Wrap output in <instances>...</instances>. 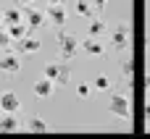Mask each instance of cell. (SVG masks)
Listing matches in <instances>:
<instances>
[{"label": "cell", "mask_w": 150, "mask_h": 139, "mask_svg": "<svg viewBox=\"0 0 150 139\" xmlns=\"http://www.w3.org/2000/svg\"><path fill=\"white\" fill-rule=\"evenodd\" d=\"M105 32H108V24L103 18H90V24H87V34L90 37H103Z\"/></svg>", "instance_id": "16"}, {"label": "cell", "mask_w": 150, "mask_h": 139, "mask_svg": "<svg viewBox=\"0 0 150 139\" xmlns=\"http://www.w3.org/2000/svg\"><path fill=\"white\" fill-rule=\"evenodd\" d=\"M5 32H8V37H11V42H16V39L26 37V34H32V29L26 26V21H18V24H8V26H5Z\"/></svg>", "instance_id": "12"}, {"label": "cell", "mask_w": 150, "mask_h": 139, "mask_svg": "<svg viewBox=\"0 0 150 139\" xmlns=\"http://www.w3.org/2000/svg\"><path fill=\"white\" fill-rule=\"evenodd\" d=\"M121 76H124L127 81H132V76H134V58H132V55L121 60Z\"/></svg>", "instance_id": "18"}, {"label": "cell", "mask_w": 150, "mask_h": 139, "mask_svg": "<svg viewBox=\"0 0 150 139\" xmlns=\"http://www.w3.org/2000/svg\"><path fill=\"white\" fill-rule=\"evenodd\" d=\"M47 5H55V3H66V0H45Z\"/></svg>", "instance_id": "25"}, {"label": "cell", "mask_w": 150, "mask_h": 139, "mask_svg": "<svg viewBox=\"0 0 150 139\" xmlns=\"http://www.w3.org/2000/svg\"><path fill=\"white\" fill-rule=\"evenodd\" d=\"M79 53H87V55H92V58H100L103 53H105V45L100 42V37H84L82 42H79Z\"/></svg>", "instance_id": "8"}, {"label": "cell", "mask_w": 150, "mask_h": 139, "mask_svg": "<svg viewBox=\"0 0 150 139\" xmlns=\"http://www.w3.org/2000/svg\"><path fill=\"white\" fill-rule=\"evenodd\" d=\"M40 47H42V42H40L37 37H32V34H26V37L16 39V53H24V55H34V53H40Z\"/></svg>", "instance_id": "10"}, {"label": "cell", "mask_w": 150, "mask_h": 139, "mask_svg": "<svg viewBox=\"0 0 150 139\" xmlns=\"http://www.w3.org/2000/svg\"><path fill=\"white\" fill-rule=\"evenodd\" d=\"M26 131H50V124H45L40 116H29V121H26Z\"/></svg>", "instance_id": "17"}, {"label": "cell", "mask_w": 150, "mask_h": 139, "mask_svg": "<svg viewBox=\"0 0 150 139\" xmlns=\"http://www.w3.org/2000/svg\"><path fill=\"white\" fill-rule=\"evenodd\" d=\"M0 18H3V26L18 24V21H24V11L21 8H5V11H0Z\"/></svg>", "instance_id": "13"}, {"label": "cell", "mask_w": 150, "mask_h": 139, "mask_svg": "<svg viewBox=\"0 0 150 139\" xmlns=\"http://www.w3.org/2000/svg\"><path fill=\"white\" fill-rule=\"evenodd\" d=\"M0 26H3V18H0Z\"/></svg>", "instance_id": "27"}, {"label": "cell", "mask_w": 150, "mask_h": 139, "mask_svg": "<svg viewBox=\"0 0 150 139\" xmlns=\"http://www.w3.org/2000/svg\"><path fill=\"white\" fill-rule=\"evenodd\" d=\"M148 102H150V87H148Z\"/></svg>", "instance_id": "26"}, {"label": "cell", "mask_w": 150, "mask_h": 139, "mask_svg": "<svg viewBox=\"0 0 150 139\" xmlns=\"http://www.w3.org/2000/svg\"><path fill=\"white\" fill-rule=\"evenodd\" d=\"M92 92H95V87H92L90 81H79V84H76V97H79V100H90Z\"/></svg>", "instance_id": "19"}, {"label": "cell", "mask_w": 150, "mask_h": 139, "mask_svg": "<svg viewBox=\"0 0 150 139\" xmlns=\"http://www.w3.org/2000/svg\"><path fill=\"white\" fill-rule=\"evenodd\" d=\"M24 21H26V26L32 29V32H37V29H42L47 21H45V11H37V8H32V5H24Z\"/></svg>", "instance_id": "7"}, {"label": "cell", "mask_w": 150, "mask_h": 139, "mask_svg": "<svg viewBox=\"0 0 150 139\" xmlns=\"http://www.w3.org/2000/svg\"><path fill=\"white\" fill-rule=\"evenodd\" d=\"M90 3H92V8H95V11H103V8L108 5V0H90Z\"/></svg>", "instance_id": "22"}, {"label": "cell", "mask_w": 150, "mask_h": 139, "mask_svg": "<svg viewBox=\"0 0 150 139\" xmlns=\"http://www.w3.org/2000/svg\"><path fill=\"white\" fill-rule=\"evenodd\" d=\"M42 76H47L53 84L66 87V84L71 81V66H69V60H63V63H47V66L42 68Z\"/></svg>", "instance_id": "3"}, {"label": "cell", "mask_w": 150, "mask_h": 139, "mask_svg": "<svg viewBox=\"0 0 150 139\" xmlns=\"http://www.w3.org/2000/svg\"><path fill=\"white\" fill-rule=\"evenodd\" d=\"M18 3H21V5H34L37 0H18Z\"/></svg>", "instance_id": "23"}, {"label": "cell", "mask_w": 150, "mask_h": 139, "mask_svg": "<svg viewBox=\"0 0 150 139\" xmlns=\"http://www.w3.org/2000/svg\"><path fill=\"white\" fill-rule=\"evenodd\" d=\"M129 39H132L129 24H127V21H116L113 29H111V50H116V53L129 50Z\"/></svg>", "instance_id": "1"}, {"label": "cell", "mask_w": 150, "mask_h": 139, "mask_svg": "<svg viewBox=\"0 0 150 139\" xmlns=\"http://www.w3.org/2000/svg\"><path fill=\"white\" fill-rule=\"evenodd\" d=\"M32 92H34V97H40V100H45V97H50V95H53V81H50L47 76H40V79L34 81V87H32Z\"/></svg>", "instance_id": "11"}, {"label": "cell", "mask_w": 150, "mask_h": 139, "mask_svg": "<svg viewBox=\"0 0 150 139\" xmlns=\"http://www.w3.org/2000/svg\"><path fill=\"white\" fill-rule=\"evenodd\" d=\"M145 116H148V124H150V102L145 105Z\"/></svg>", "instance_id": "24"}, {"label": "cell", "mask_w": 150, "mask_h": 139, "mask_svg": "<svg viewBox=\"0 0 150 139\" xmlns=\"http://www.w3.org/2000/svg\"><path fill=\"white\" fill-rule=\"evenodd\" d=\"M92 87H95L98 92H108L113 84H111V79H108L105 74H98V76H95V81H92Z\"/></svg>", "instance_id": "20"}, {"label": "cell", "mask_w": 150, "mask_h": 139, "mask_svg": "<svg viewBox=\"0 0 150 139\" xmlns=\"http://www.w3.org/2000/svg\"><path fill=\"white\" fill-rule=\"evenodd\" d=\"M21 124L16 118V113H0V131H18Z\"/></svg>", "instance_id": "15"}, {"label": "cell", "mask_w": 150, "mask_h": 139, "mask_svg": "<svg viewBox=\"0 0 150 139\" xmlns=\"http://www.w3.org/2000/svg\"><path fill=\"white\" fill-rule=\"evenodd\" d=\"M55 42H58V50H61V58L63 60H71L79 55V39L69 32H63V26L55 32Z\"/></svg>", "instance_id": "2"}, {"label": "cell", "mask_w": 150, "mask_h": 139, "mask_svg": "<svg viewBox=\"0 0 150 139\" xmlns=\"http://www.w3.org/2000/svg\"><path fill=\"white\" fill-rule=\"evenodd\" d=\"M74 13H76L79 18H87V21H90L98 11L92 8V3H90V0H76V3H74Z\"/></svg>", "instance_id": "14"}, {"label": "cell", "mask_w": 150, "mask_h": 139, "mask_svg": "<svg viewBox=\"0 0 150 139\" xmlns=\"http://www.w3.org/2000/svg\"><path fill=\"white\" fill-rule=\"evenodd\" d=\"M8 45H11V37H8V32H0V53H3V50H8Z\"/></svg>", "instance_id": "21"}, {"label": "cell", "mask_w": 150, "mask_h": 139, "mask_svg": "<svg viewBox=\"0 0 150 139\" xmlns=\"http://www.w3.org/2000/svg\"><path fill=\"white\" fill-rule=\"evenodd\" d=\"M108 110L116 116V118H129V113H132V105H129V97L127 95H111V100H108Z\"/></svg>", "instance_id": "5"}, {"label": "cell", "mask_w": 150, "mask_h": 139, "mask_svg": "<svg viewBox=\"0 0 150 139\" xmlns=\"http://www.w3.org/2000/svg\"><path fill=\"white\" fill-rule=\"evenodd\" d=\"M18 110H21V100H18V95L11 92V89L0 92V113H18Z\"/></svg>", "instance_id": "9"}, {"label": "cell", "mask_w": 150, "mask_h": 139, "mask_svg": "<svg viewBox=\"0 0 150 139\" xmlns=\"http://www.w3.org/2000/svg\"><path fill=\"white\" fill-rule=\"evenodd\" d=\"M21 71V58L11 50H5V55L0 58V74L3 76H16Z\"/></svg>", "instance_id": "6"}, {"label": "cell", "mask_w": 150, "mask_h": 139, "mask_svg": "<svg viewBox=\"0 0 150 139\" xmlns=\"http://www.w3.org/2000/svg\"><path fill=\"white\" fill-rule=\"evenodd\" d=\"M45 21H47L53 29H61V26H66V21H69V11H66V3H55V5H47V8H45Z\"/></svg>", "instance_id": "4"}]
</instances>
